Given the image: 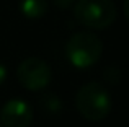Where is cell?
Returning a JSON list of instances; mask_svg holds the SVG:
<instances>
[{"mask_svg":"<svg viewBox=\"0 0 129 127\" xmlns=\"http://www.w3.org/2000/svg\"><path fill=\"white\" fill-rule=\"evenodd\" d=\"M20 12L29 20H38L46 15L47 0H20Z\"/></svg>","mask_w":129,"mask_h":127,"instance_id":"6","label":"cell"},{"mask_svg":"<svg viewBox=\"0 0 129 127\" xmlns=\"http://www.w3.org/2000/svg\"><path fill=\"white\" fill-rule=\"evenodd\" d=\"M5 78H7V69L0 64V85L3 83V80H5Z\"/></svg>","mask_w":129,"mask_h":127,"instance_id":"10","label":"cell"},{"mask_svg":"<svg viewBox=\"0 0 129 127\" xmlns=\"http://www.w3.org/2000/svg\"><path fill=\"white\" fill-rule=\"evenodd\" d=\"M74 2H75V0H51V3L56 5L57 8H69Z\"/></svg>","mask_w":129,"mask_h":127,"instance_id":"9","label":"cell"},{"mask_svg":"<svg viewBox=\"0 0 129 127\" xmlns=\"http://www.w3.org/2000/svg\"><path fill=\"white\" fill-rule=\"evenodd\" d=\"M74 16L90 29H106L116 20V7L111 0H77Z\"/></svg>","mask_w":129,"mask_h":127,"instance_id":"3","label":"cell"},{"mask_svg":"<svg viewBox=\"0 0 129 127\" xmlns=\"http://www.w3.org/2000/svg\"><path fill=\"white\" fill-rule=\"evenodd\" d=\"M0 127H3V125H2V124H0Z\"/></svg>","mask_w":129,"mask_h":127,"instance_id":"12","label":"cell"},{"mask_svg":"<svg viewBox=\"0 0 129 127\" xmlns=\"http://www.w3.org/2000/svg\"><path fill=\"white\" fill-rule=\"evenodd\" d=\"M33 121V109L23 99H10L0 111V124L3 127H29Z\"/></svg>","mask_w":129,"mask_h":127,"instance_id":"5","label":"cell"},{"mask_svg":"<svg viewBox=\"0 0 129 127\" xmlns=\"http://www.w3.org/2000/svg\"><path fill=\"white\" fill-rule=\"evenodd\" d=\"M103 42L96 34L88 31L75 33L66 44V57L75 69H88L100 60Z\"/></svg>","mask_w":129,"mask_h":127,"instance_id":"2","label":"cell"},{"mask_svg":"<svg viewBox=\"0 0 129 127\" xmlns=\"http://www.w3.org/2000/svg\"><path fill=\"white\" fill-rule=\"evenodd\" d=\"M43 108L46 109L47 112H57L60 109V101L54 93H49V95L43 96Z\"/></svg>","mask_w":129,"mask_h":127,"instance_id":"7","label":"cell"},{"mask_svg":"<svg viewBox=\"0 0 129 127\" xmlns=\"http://www.w3.org/2000/svg\"><path fill=\"white\" fill-rule=\"evenodd\" d=\"M103 77H105V80H106L108 83H111V85H116V83L119 82V78H121V72H119L118 69H114V67H108V69L105 70Z\"/></svg>","mask_w":129,"mask_h":127,"instance_id":"8","label":"cell"},{"mask_svg":"<svg viewBox=\"0 0 129 127\" xmlns=\"http://www.w3.org/2000/svg\"><path fill=\"white\" fill-rule=\"evenodd\" d=\"M75 108L83 119L90 122H100L111 112L113 103L108 90L101 83L88 82L77 91Z\"/></svg>","mask_w":129,"mask_h":127,"instance_id":"1","label":"cell"},{"mask_svg":"<svg viewBox=\"0 0 129 127\" xmlns=\"http://www.w3.org/2000/svg\"><path fill=\"white\" fill-rule=\"evenodd\" d=\"M124 15L129 20V0H124Z\"/></svg>","mask_w":129,"mask_h":127,"instance_id":"11","label":"cell"},{"mask_svg":"<svg viewBox=\"0 0 129 127\" xmlns=\"http://www.w3.org/2000/svg\"><path fill=\"white\" fill-rule=\"evenodd\" d=\"M16 78L26 90L39 91L51 82V67L39 57H28L18 65Z\"/></svg>","mask_w":129,"mask_h":127,"instance_id":"4","label":"cell"}]
</instances>
